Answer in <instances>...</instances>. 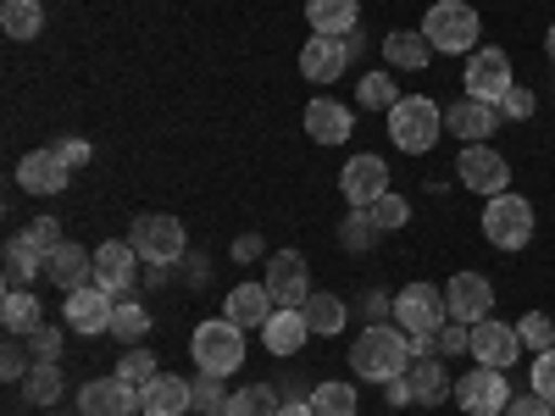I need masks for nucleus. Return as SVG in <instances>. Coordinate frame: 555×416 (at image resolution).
<instances>
[{
  "instance_id": "1",
  "label": "nucleus",
  "mask_w": 555,
  "mask_h": 416,
  "mask_svg": "<svg viewBox=\"0 0 555 416\" xmlns=\"http://www.w3.org/2000/svg\"><path fill=\"white\" fill-rule=\"evenodd\" d=\"M350 366H356V378H366V384L405 378L411 373V334L395 328V322H366L361 339L350 344Z\"/></svg>"
},
{
  "instance_id": "2",
  "label": "nucleus",
  "mask_w": 555,
  "mask_h": 416,
  "mask_svg": "<svg viewBox=\"0 0 555 416\" xmlns=\"http://www.w3.org/2000/svg\"><path fill=\"white\" fill-rule=\"evenodd\" d=\"M478 34H483V23H478V6H467V0H434L423 17V39L444 56H473Z\"/></svg>"
},
{
  "instance_id": "3",
  "label": "nucleus",
  "mask_w": 555,
  "mask_h": 416,
  "mask_svg": "<svg viewBox=\"0 0 555 416\" xmlns=\"http://www.w3.org/2000/svg\"><path fill=\"white\" fill-rule=\"evenodd\" d=\"M439 133H444V112H439L428 95H400V106L389 112V139H395L405 156L434 151Z\"/></svg>"
},
{
  "instance_id": "4",
  "label": "nucleus",
  "mask_w": 555,
  "mask_h": 416,
  "mask_svg": "<svg viewBox=\"0 0 555 416\" xmlns=\"http://www.w3.org/2000/svg\"><path fill=\"white\" fill-rule=\"evenodd\" d=\"M128 245L139 250V261H151V266H178V261H183V245H190V234H183L178 217L145 211V217H133Z\"/></svg>"
},
{
  "instance_id": "5",
  "label": "nucleus",
  "mask_w": 555,
  "mask_h": 416,
  "mask_svg": "<svg viewBox=\"0 0 555 416\" xmlns=\"http://www.w3.org/2000/svg\"><path fill=\"white\" fill-rule=\"evenodd\" d=\"M190 350H195V361H201V373H217V378H228V373H240V366H245V328H234L228 316H217V322H201Z\"/></svg>"
},
{
  "instance_id": "6",
  "label": "nucleus",
  "mask_w": 555,
  "mask_h": 416,
  "mask_svg": "<svg viewBox=\"0 0 555 416\" xmlns=\"http://www.w3.org/2000/svg\"><path fill=\"white\" fill-rule=\"evenodd\" d=\"M450 322V306H444V289L434 284H405L395 295V328H405L411 339H434Z\"/></svg>"
},
{
  "instance_id": "7",
  "label": "nucleus",
  "mask_w": 555,
  "mask_h": 416,
  "mask_svg": "<svg viewBox=\"0 0 555 416\" xmlns=\"http://www.w3.org/2000/svg\"><path fill=\"white\" fill-rule=\"evenodd\" d=\"M483 239L494 250H522L533 239V206L522 195H494L483 206Z\"/></svg>"
},
{
  "instance_id": "8",
  "label": "nucleus",
  "mask_w": 555,
  "mask_h": 416,
  "mask_svg": "<svg viewBox=\"0 0 555 416\" xmlns=\"http://www.w3.org/2000/svg\"><path fill=\"white\" fill-rule=\"evenodd\" d=\"M455 178L467 183L473 195H483V200H494V195H512V161H505L500 151H489V145H467V151H461Z\"/></svg>"
},
{
  "instance_id": "9",
  "label": "nucleus",
  "mask_w": 555,
  "mask_h": 416,
  "mask_svg": "<svg viewBox=\"0 0 555 416\" xmlns=\"http://www.w3.org/2000/svg\"><path fill=\"white\" fill-rule=\"evenodd\" d=\"M455 405L467 416H505V405H512V384H505L500 366H473V373L455 384Z\"/></svg>"
},
{
  "instance_id": "10",
  "label": "nucleus",
  "mask_w": 555,
  "mask_h": 416,
  "mask_svg": "<svg viewBox=\"0 0 555 416\" xmlns=\"http://www.w3.org/2000/svg\"><path fill=\"white\" fill-rule=\"evenodd\" d=\"M467 95L473 101H489V106H500L505 101V89H512L517 78H512V56L505 51H494V44H478V51L467 56Z\"/></svg>"
},
{
  "instance_id": "11",
  "label": "nucleus",
  "mask_w": 555,
  "mask_h": 416,
  "mask_svg": "<svg viewBox=\"0 0 555 416\" xmlns=\"http://www.w3.org/2000/svg\"><path fill=\"white\" fill-rule=\"evenodd\" d=\"M339 190H345V200H350L356 211H366L373 200L389 195V161H384V156H350L345 172H339Z\"/></svg>"
},
{
  "instance_id": "12",
  "label": "nucleus",
  "mask_w": 555,
  "mask_h": 416,
  "mask_svg": "<svg viewBox=\"0 0 555 416\" xmlns=\"http://www.w3.org/2000/svg\"><path fill=\"white\" fill-rule=\"evenodd\" d=\"M444 306H450V322H467V328H478V322L489 316L494 306V284L483 272H455L444 284Z\"/></svg>"
},
{
  "instance_id": "13",
  "label": "nucleus",
  "mask_w": 555,
  "mask_h": 416,
  "mask_svg": "<svg viewBox=\"0 0 555 416\" xmlns=\"http://www.w3.org/2000/svg\"><path fill=\"white\" fill-rule=\"evenodd\" d=\"M139 389L128 378H95L78 389V416H139Z\"/></svg>"
},
{
  "instance_id": "14",
  "label": "nucleus",
  "mask_w": 555,
  "mask_h": 416,
  "mask_svg": "<svg viewBox=\"0 0 555 416\" xmlns=\"http://www.w3.org/2000/svg\"><path fill=\"white\" fill-rule=\"evenodd\" d=\"M267 295L278 306H306L311 300V266L300 261V250H284L267 261Z\"/></svg>"
},
{
  "instance_id": "15",
  "label": "nucleus",
  "mask_w": 555,
  "mask_h": 416,
  "mask_svg": "<svg viewBox=\"0 0 555 416\" xmlns=\"http://www.w3.org/2000/svg\"><path fill=\"white\" fill-rule=\"evenodd\" d=\"M62 316H67V328H78V334H112L117 300H112L106 289H95V284H83V289H73V295H67Z\"/></svg>"
},
{
  "instance_id": "16",
  "label": "nucleus",
  "mask_w": 555,
  "mask_h": 416,
  "mask_svg": "<svg viewBox=\"0 0 555 416\" xmlns=\"http://www.w3.org/2000/svg\"><path fill=\"white\" fill-rule=\"evenodd\" d=\"M17 183L28 195H62L67 183H73V167L62 161V151L51 145V151H28L23 161H17Z\"/></svg>"
},
{
  "instance_id": "17",
  "label": "nucleus",
  "mask_w": 555,
  "mask_h": 416,
  "mask_svg": "<svg viewBox=\"0 0 555 416\" xmlns=\"http://www.w3.org/2000/svg\"><path fill=\"white\" fill-rule=\"evenodd\" d=\"M133 277H139V250L133 245H101L95 250V289H106L112 300H128L133 289Z\"/></svg>"
},
{
  "instance_id": "18",
  "label": "nucleus",
  "mask_w": 555,
  "mask_h": 416,
  "mask_svg": "<svg viewBox=\"0 0 555 416\" xmlns=\"http://www.w3.org/2000/svg\"><path fill=\"white\" fill-rule=\"evenodd\" d=\"M473 355H478V366H512L517 355H522V334L512 328V322H494V316H483L478 328H473Z\"/></svg>"
},
{
  "instance_id": "19",
  "label": "nucleus",
  "mask_w": 555,
  "mask_h": 416,
  "mask_svg": "<svg viewBox=\"0 0 555 416\" xmlns=\"http://www.w3.org/2000/svg\"><path fill=\"white\" fill-rule=\"evenodd\" d=\"M44 277H51L56 289H83V284H95V250H78L73 239H62L51 256H44Z\"/></svg>"
},
{
  "instance_id": "20",
  "label": "nucleus",
  "mask_w": 555,
  "mask_h": 416,
  "mask_svg": "<svg viewBox=\"0 0 555 416\" xmlns=\"http://www.w3.org/2000/svg\"><path fill=\"white\" fill-rule=\"evenodd\" d=\"M345 62H350V51H345V39H334V34H311V39L300 44V73H306L311 83L345 78Z\"/></svg>"
},
{
  "instance_id": "21",
  "label": "nucleus",
  "mask_w": 555,
  "mask_h": 416,
  "mask_svg": "<svg viewBox=\"0 0 555 416\" xmlns=\"http://www.w3.org/2000/svg\"><path fill=\"white\" fill-rule=\"evenodd\" d=\"M505 117H500V106H489V101H455L450 112H444V128L450 133H461V139H467V145H489V133L500 128Z\"/></svg>"
},
{
  "instance_id": "22",
  "label": "nucleus",
  "mask_w": 555,
  "mask_h": 416,
  "mask_svg": "<svg viewBox=\"0 0 555 416\" xmlns=\"http://www.w3.org/2000/svg\"><path fill=\"white\" fill-rule=\"evenodd\" d=\"M272 311H278V300L267 295V284H240L234 295H228V311H222V316L234 322V328H245V334H250V328L261 334L267 322H272Z\"/></svg>"
},
{
  "instance_id": "23",
  "label": "nucleus",
  "mask_w": 555,
  "mask_h": 416,
  "mask_svg": "<svg viewBox=\"0 0 555 416\" xmlns=\"http://www.w3.org/2000/svg\"><path fill=\"white\" fill-rule=\"evenodd\" d=\"M139 405H145V416H183V411L195 405V394H190V384H183V378L156 373L145 389H139Z\"/></svg>"
},
{
  "instance_id": "24",
  "label": "nucleus",
  "mask_w": 555,
  "mask_h": 416,
  "mask_svg": "<svg viewBox=\"0 0 555 416\" xmlns=\"http://www.w3.org/2000/svg\"><path fill=\"white\" fill-rule=\"evenodd\" d=\"M306 311L300 306H278L272 311V322H267V328H261V344L272 350V355H295L300 344H306Z\"/></svg>"
},
{
  "instance_id": "25",
  "label": "nucleus",
  "mask_w": 555,
  "mask_h": 416,
  "mask_svg": "<svg viewBox=\"0 0 555 416\" xmlns=\"http://www.w3.org/2000/svg\"><path fill=\"white\" fill-rule=\"evenodd\" d=\"M356 17H361V0H306V23L311 34H356Z\"/></svg>"
},
{
  "instance_id": "26",
  "label": "nucleus",
  "mask_w": 555,
  "mask_h": 416,
  "mask_svg": "<svg viewBox=\"0 0 555 416\" xmlns=\"http://www.w3.org/2000/svg\"><path fill=\"white\" fill-rule=\"evenodd\" d=\"M350 112L339 106V101H311L306 106V133L317 139V145H345V139H350Z\"/></svg>"
},
{
  "instance_id": "27",
  "label": "nucleus",
  "mask_w": 555,
  "mask_h": 416,
  "mask_svg": "<svg viewBox=\"0 0 555 416\" xmlns=\"http://www.w3.org/2000/svg\"><path fill=\"white\" fill-rule=\"evenodd\" d=\"M411 400L416 405H439L444 394H455V384L444 378V366H439V355H411Z\"/></svg>"
},
{
  "instance_id": "28",
  "label": "nucleus",
  "mask_w": 555,
  "mask_h": 416,
  "mask_svg": "<svg viewBox=\"0 0 555 416\" xmlns=\"http://www.w3.org/2000/svg\"><path fill=\"white\" fill-rule=\"evenodd\" d=\"M428 51H434V44L423 39V28H389V39H384V56H389V67H400V73L428 67Z\"/></svg>"
},
{
  "instance_id": "29",
  "label": "nucleus",
  "mask_w": 555,
  "mask_h": 416,
  "mask_svg": "<svg viewBox=\"0 0 555 416\" xmlns=\"http://www.w3.org/2000/svg\"><path fill=\"white\" fill-rule=\"evenodd\" d=\"M0 322H7V334H34V328H44V306L34 300V289H7Z\"/></svg>"
},
{
  "instance_id": "30",
  "label": "nucleus",
  "mask_w": 555,
  "mask_h": 416,
  "mask_svg": "<svg viewBox=\"0 0 555 416\" xmlns=\"http://www.w3.org/2000/svg\"><path fill=\"white\" fill-rule=\"evenodd\" d=\"M300 311H306V328H311V334H322V339L345 334V316H350V306H345L339 295H317V289H311V300H306Z\"/></svg>"
},
{
  "instance_id": "31",
  "label": "nucleus",
  "mask_w": 555,
  "mask_h": 416,
  "mask_svg": "<svg viewBox=\"0 0 555 416\" xmlns=\"http://www.w3.org/2000/svg\"><path fill=\"white\" fill-rule=\"evenodd\" d=\"M39 272H44V250H34L28 234H17V239L7 245V289H28Z\"/></svg>"
},
{
  "instance_id": "32",
  "label": "nucleus",
  "mask_w": 555,
  "mask_h": 416,
  "mask_svg": "<svg viewBox=\"0 0 555 416\" xmlns=\"http://www.w3.org/2000/svg\"><path fill=\"white\" fill-rule=\"evenodd\" d=\"M278 389L272 384H250V389H234L228 394V411L222 416H278Z\"/></svg>"
},
{
  "instance_id": "33",
  "label": "nucleus",
  "mask_w": 555,
  "mask_h": 416,
  "mask_svg": "<svg viewBox=\"0 0 555 416\" xmlns=\"http://www.w3.org/2000/svg\"><path fill=\"white\" fill-rule=\"evenodd\" d=\"M0 28H7L12 39H34L44 28L39 0H0Z\"/></svg>"
},
{
  "instance_id": "34",
  "label": "nucleus",
  "mask_w": 555,
  "mask_h": 416,
  "mask_svg": "<svg viewBox=\"0 0 555 416\" xmlns=\"http://www.w3.org/2000/svg\"><path fill=\"white\" fill-rule=\"evenodd\" d=\"M62 389H67V384H62V366H56V361H34V373L23 378V394H28L34 405H56Z\"/></svg>"
},
{
  "instance_id": "35",
  "label": "nucleus",
  "mask_w": 555,
  "mask_h": 416,
  "mask_svg": "<svg viewBox=\"0 0 555 416\" xmlns=\"http://www.w3.org/2000/svg\"><path fill=\"white\" fill-rule=\"evenodd\" d=\"M151 334V311L139 306V300H117V316H112V339L117 344H139Z\"/></svg>"
},
{
  "instance_id": "36",
  "label": "nucleus",
  "mask_w": 555,
  "mask_h": 416,
  "mask_svg": "<svg viewBox=\"0 0 555 416\" xmlns=\"http://www.w3.org/2000/svg\"><path fill=\"white\" fill-rule=\"evenodd\" d=\"M356 101H361L366 112H395V106H400V89H395L389 73H366V78L356 83Z\"/></svg>"
},
{
  "instance_id": "37",
  "label": "nucleus",
  "mask_w": 555,
  "mask_h": 416,
  "mask_svg": "<svg viewBox=\"0 0 555 416\" xmlns=\"http://www.w3.org/2000/svg\"><path fill=\"white\" fill-rule=\"evenodd\" d=\"M378 234H384V227L373 222V211H345V227H339V239H345V250L366 256V250L378 245Z\"/></svg>"
},
{
  "instance_id": "38",
  "label": "nucleus",
  "mask_w": 555,
  "mask_h": 416,
  "mask_svg": "<svg viewBox=\"0 0 555 416\" xmlns=\"http://www.w3.org/2000/svg\"><path fill=\"white\" fill-rule=\"evenodd\" d=\"M356 389H345V384H317L311 389V411L317 416H356Z\"/></svg>"
},
{
  "instance_id": "39",
  "label": "nucleus",
  "mask_w": 555,
  "mask_h": 416,
  "mask_svg": "<svg viewBox=\"0 0 555 416\" xmlns=\"http://www.w3.org/2000/svg\"><path fill=\"white\" fill-rule=\"evenodd\" d=\"M162 373V366H156V355L145 350V344H133V350H122V361H117V378H128L133 389H145L151 378Z\"/></svg>"
},
{
  "instance_id": "40",
  "label": "nucleus",
  "mask_w": 555,
  "mask_h": 416,
  "mask_svg": "<svg viewBox=\"0 0 555 416\" xmlns=\"http://www.w3.org/2000/svg\"><path fill=\"white\" fill-rule=\"evenodd\" d=\"M190 394H195V411L222 416V411H228V394H234V389H222L217 373H201V378H190Z\"/></svg>"
},
{
  "instance_id": "41",
  "label": "nucleus",
  "mask_w": 555,
  "mask_h": 416,
  "mask_svg": "<svg viewBox=\"0 0 555 416\" xmlns=\"http://www.w3.org/2000/svg\"><path fill=\"white\" fill-rule=\"evenodd\" d=\"M517 334H522L528 350H550V344H555V322H550L544 311H528V316L517 322Z\"/></svg>"
},
{
  "instance_id": "42",
  "label": "nucleus",
  "mask_w": 555,
  "mask_h": 416,
  "mask_svg": "<svg viewBox=\"0 0 555 416\" xmlns=\"http://www.w3.org/2000/svg\"><path fill=\"white\" fill-rule=\"evenodd\" d=\"M528 389H533V394H544V400L555 405V344L533 355V373H528Z\"/></svg>"
},
{
  "instance_id": "43",
  "label": "nucleus",
  "mask_w": 555,
  "mask_h": 416,
  "mask_svg": "<svg viewBox=\"0 0 555 416\" xmlns=\"http://www.w3.org/2000/svg\"><path fill=\"white\" fill-rule=\"evenodd\" d=\"M434 350L439 355H467L473 350V328H467V322H444V328L434 334Z\"/></svg>"
},
{
  "instance_id": "44",
  "label": "nucleus",
  "mask_w": 555,
  "mask_h": 416,
  "mask_svg": "<svg viewBox=\"0 0 555 416\" xmlns=\"http://www.w3.org/2000/svg\"><path fill=\"white\" fill-rule=\"evenodd\" d=\"M366 211H373V222L384 227V234H389V227H405V222H411V206H405L400 195H384V200H373Z\"/></svg>"
},
{
  "instance_id": "45",
  "label": "nucleus",
  "mask_w": 555,
  "mask_h": 416,
  "mask_svg": "<svg viewBox=\"0 0 555 416\" xmlns=\"http://www.w3.org/2000/svg\"><path fill=\"white\" fill-rule=\"evenodd\" d=\"M533 106H539V101H533V89L512 83V89H505V101H500V117H505V122H528Z\"/></svg>"
},
{
  "instance_id": "46",
  "label": "nucleus",
  "mask_w": 555,
  "mask_h": 416,
  "mask_svg": "<svg viewBox=\"0 0 555 416\" xmlns=\"http://www.w3.org/2000/svg\"><path fill=\"white\" fill-rule=\"evenodd\" d=\"M23 234H28V245H34V250H44V256H51V250L62 245V227H56V217H34V222L23 227Z\"/></svg>"
},
{
  "instance_id": "47",
  "label": "nucleus",
  "mask_w": 555,
  "mask_h": 416,
  "mask_svg": "<svg viewBox=\"0 0 555 416\" xmlns=\"http://www.w3.org/2000/svg\"><path fill=\"white\" fill-rule=\"evenodd\" d=\"M28 344H34V361H62V328H34Z\"/></svg>"
},
{
  "instance_id": "48",
  "label": "nucleus",
  "mask_w": 555,
  "mask_h": 416,
  "mask_svg": "<svg viewBox=\"0 0 555 416\" xmlns=\"http://www.w3.org/2000/svg\"><path fill=\"white\" fill-rule=\"evenodd\" d=\"M505 416H555V405L544 400V394H512V405H505Z\"/></svg>"
},
{
  "instance_id": "49",
  "label": "nucleus",
  "mask_w": 555,
  "mask_h": 416,
  "mask_svg": "<svg viewBox=\"0 0 555 416\" xmlns=\"http://www.w3.org/2000/svg\"><path fill=\"white\" fill-rule=\"evenodd\" d=\"M34 373V366H28V355H23V344H7V355H0V378H28Z\"/></svg>"
},
{
  "instance_id": "50",
  "label": "nucleus",
  "mask_w": 555,
  "mask_h": 416,
  "mask_svg": "<svg viewBox=\"0 0 555 416\" xmlns=\"http://www.w3.org/2000/svg\"><path fill=\"white\" fill-rule=\"evenodd\" d=\"M389 316H395V300L384 289H373V295H366V322H389Z\"/></svg>"
},
{
  "instance_id": "51",
  "label": "nucleus",
  "mask_w": 555,
  "mask_h": 416,
  "mask_svg": "<svg viewBox=\"0 0 555 416\" xmlns=\"http://www.w3.org/2000/svg\"><path fill=\"white\" fill-rule=\"evenodd\" d=\"M384 400H389V405H416V400H411V378H389V384H384Z\"/></svg>"
},
{
  "instance_id": "52",
  "label": "nucleus",
  "mask_w": 555,
  "mask_h": 416,
  "mask_svg": "<svg viewBox=\"0 0 555 416\" xmlns=\"http://www.w3.org/2000/svg\"><path fill=\"white\" fill-rule=\"evenodd\" d=\"M56 151H62V161H67V167H83V161H89V145H83V139H62Z\"/></svg>"
},
{
  "instance_id": "53",
  "label": "nucleus",
  "mask_w": 555,
  "mask_h": 416,
  "mask_svg": "<svg viewBox=\"0 0 555 416\" xmlns=\"http://www.w3.org/2000/svg\"><path fill=\"white\" fill-rule=\"evenodd\" d=\"M256 256H261V239H256V234L234 239V261H256Z\"/></svg>"
},
{
  "instance_id": "54",
  "label": "nucleus",
  "mask_w": 555,
  "mask_h": 416,
  "mask_svg": "<svg viewBox=\"0 0 555 416\" xmlns=\"http://www.w3.org/2000/svg\"><path fill=\"white\" fill-rule=\"evenodd\" d=\"M278 416H317V411H311V400H284V405H278Z\"/></svg>"
},
{
  "instance_id": "55",
  "label": "nucleus",
  "mask_w": 555,
  "mask_h": 416,
  "mask_svg": "<svg viewBox=\"0 0 555 416\" xmlns=\"http://www.w3.org/2000/svg\"><path fill=\"white\" fill-rule=\"evenodd\" d=\"M544 51H550V67H555V23H550V34H544Z\"/></svg>"
}]
</instances>
